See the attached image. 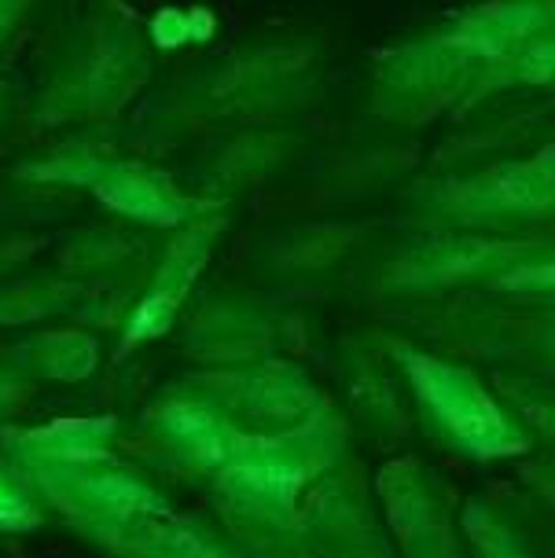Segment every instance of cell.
Returning <instances> with one entry per match:
<instances>
[{
  "label": "cell",
  "instance_id": "6da1fadb",
  "mask_svg": "<svg viewBox=\"0 0 555 558\" xmlns=\"http://www.w3.org/2000/svg\"><path fill=\"white\" fill-rule=\"evenodd\" d=\"M415 386L427 397V404L445 418L453 434H460L463 441L479 452H500L504 437H508V423L500 418V412L485 401V393L471 383L468 375L453 372L445 364H423L412 361Z\"/></svg>",
  "mask_w": 555,
  "mask_h": 558
},
{
  "label": "cell",
  "instance_id": "7a4b0ae2",
  "mask_svg": "<svg viewBox=\"0 0 555 558\" xmlns=\"http://www.w3.org/2000/svg\"><path fill=\"white\" fill-rule=\"evenodd\" d=\"M100 195L111 203L118 214H129V217H144V221H155V225H170L177 217V203L170 195L155 192L152 181L133 169H118L107 181H96Z\"/></svg>",
  "mask_w": 555,
  "mask_h": 558
},
{
  "label": "cell",
  "instance_id": "3957f363",
  "mask_svg": "<svg viewBox=\"0 0 555 558\" xmlns=\"http://www.w3.org/2000/svg\"><path fill=\"white\" fill-rule=\"evenodd\" d=\"M37 522H41V507L26 488V477L19 471H0V530L23 533L34 530Z\"/></svg>",
  "mask_w": 555,
  "mask_h": 558
},
{
  "label": "cell",
  "instance_id": "277c9868",
  "mask_svg": "<svg viewBox=\"0 0 555 558\" xmlns=\"http://www.w3.org/2000/svg\"><path fill=\"white\" fill-rule=\"evenodd\" d=\"M15 401H19V397H15V386L8 383V378H0V415H4L8 408H15Z\"/></svg>",
  "mask_w": 555,
  "mask_h": 558
}]
</instances>
